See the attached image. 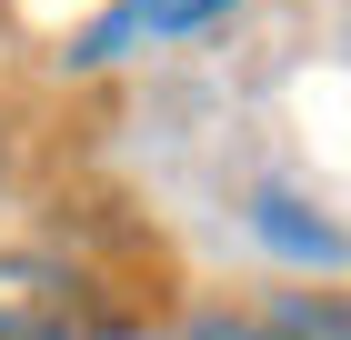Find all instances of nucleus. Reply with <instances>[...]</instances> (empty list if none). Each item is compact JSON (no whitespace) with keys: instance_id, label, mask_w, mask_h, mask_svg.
Returning <instances> with one entry per match:
<instances>
[{"instance_id":"obj_1","label":"nucleus","mask_w":351,"mask_h":340,"mask_svg":"<svg viewBox=\"0 0 351 340\" xmlns=\"http://www.w3.org/2000/svg\"><path fill=\"white\" fill-rule=\"evenodd\" d=\"M0 340H90V280L40 250H0Z\"/></svg>"},{"instance_id":"obj_2","label":"nucleus","mask_w":351,"mask_h":340,"mask_svg":"<svg viewBox=\"0 0 351 340\" xmlns=\"http://www.w3.org/2000/svg\"><path fill=\"white\" fill-rule=\"evenodd\" d=\"M251 231H261L271 250H291V261H341V231H331V220H311L301 200H281V190H261V200H251Z\"/></svg>"},{"instance_id":"obj_3","label":"nucleus","mask_w":351,"mask_h":340,"mask_svg":"<svg viewBox=\"0 0 351 340\" xmlns=\"http://www.w3.org/2000/svg\"><path fill=\"white\" fill-rule=\"evenodd\" d=\"M211 10H221V0H121V10L81 40V60H110L121 40H141V30H191V21H211Z\"/></svg>"},{"instance_id":"obj_4","label":"nucleus","mask_w":351,"mask_h":340,"mask_svg":"<svg viewBox=\"0 0 351 340\" xmlns=\"http://www.w3.org/2000/svg\"><path fill=\"white\" fill-rule=\"evenodd\" d=\"M271 330L281 340H351V300L341 290H291V300L271 311Z\"/></svg>"},{"instance_id":"obj_5","label":"nucleus","mask_w":351,"mask_h":340,"mask_svg":"<svg viewBox=\"0 0 351 340\" xmlns=\"http://www.w3.org/2000/svg\"><path fill=\"white\" fill-rule=\"evenodd\" d=\"M191 340H281L271 320H191Z\"/></svg>"}]
</instances>
